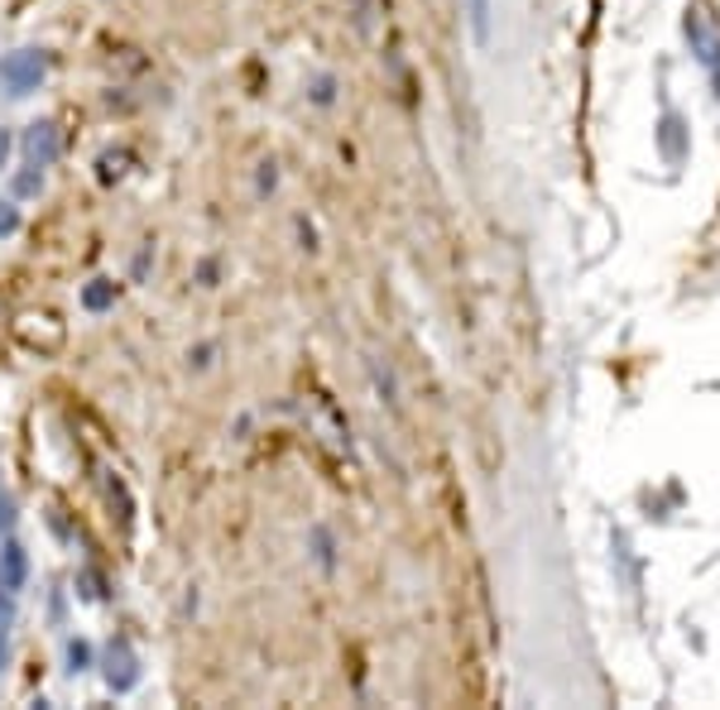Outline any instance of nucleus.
<instances>
[{
    "label": "nucleus",
    "instance_id": "nucleus-1",
    "mask_svg": "<svg viewBox=\"0 0 720 710\" xmlns=\"http://www.w3.org/2000/svg\"><path fill=\"white\" fill-rule=\"evenodd\" d=\"M44 72H48V53H44V48H20V53H10L5 63H0V82H5L10 96H24V92L39 87Z\"/></svg>",
    "mask_w": 720,
    "mask_h": 710
},
{
    "label": "nucleus",
    "instance_id": "nucleus-2",
    "mask_svg": "<svg viewBox=\"0 0 720 710\" xmlns=\"http://www.w3.org/2000/svg\"><path fill=\"white\" fill-rule=\"evenodd\" d=\"M24 149H29V159L34 164H53L58 159V149H63V144H58V125L53 120H39V125H29V135H24Z\"/></svg>",
    "mask_w": 720,
    "mask_h": 710
},
{
    "label": "nucleus",
    "instance_id": "nucleus-3",
    "mask_svg": "<svg viewBox=\"0 0 720 710\" xmlns=\"http://www.w3.org/2000/svg\"><path fill=\"white\" fill-rule=\"evenodd\" d=\"M135 677H140V672H135V658H130V648H125V643L111 648V667H106V682H111L116 691H130V687H135Z\"/></svg>",
    "mask_w": 720,
    "mask_h": 710
},
{
    "label": "nucleus",
    "instance_id": "nucleus-4",
    "mask_svg": "<svg viewBox=\"0 0 720 710\" xmlns=\"http://www.w3.org/2000/svg\"><path fill=\"white\" fill-rule=\"evenodd\" d=\"M0 586H5L10 595L24 586V547H15V543L0 552Z\"/></svg>",
    "mask_w": 720,
    "mask_h": 710
},
{
    "label": "nucleus",
    "instance_id": "nucleus-5",
    "mask_svg": "<svg viewBox=\"0 0 720 710\" xmlns=\"http://www.w3.org/2000/svg\"><path fill=\"white\" fill-rule=\"evenodd\" d=\"M82 303H87L92 312L111 308V303H116V284H111V279H96V284L87 288V293H82Z\"/></svg>",
    "mask_w": 720,
    "mask_h": 710
},
{
    "label": "nucleus",
    "instance_id": "nucleus-6",
    "mask_svg": "<svg viewBox=\"0 0 720 710\" xmlns=\"http://www.w3.org/2000/svg\"><path fill=\"white\" fill-rule=\"evenodd\" d=\"M10 619H15V610H10V591L0 586V648H5V634H10Z\"/></svg>",
    "mask_w": 720,
    "mask_h": 710
},
{
    "label": "nucleus",
    "instance_id": "nucleus-7",
    "mask_svg": "<svg viewBox=\"0 0 720 710\" xmlns=\"http://www.w3.org/2000/svg\"><path fill=\"white\" fill-rule=\"evenodd\" d=\"M15 226H20V212L10 207V202H0V236H10Z\"/></svg>",
    "mask_w": 720,
    "mask_h": 710
},
{
    "label": "nucleus",
    "instance_id": "nucleus-8",
    "mask_svg": "<svg viewBox=\"0 0 720 710\" xmlns=\"http://www.w3.org/2000/svg\"><path fill=\"white\" fill-rule=\"evenodd\" d=\"M15 188H20V192H39V188H44V173H20Z\"/></svg>",
    "mask_w": 720,
    "mask_h": 710
},
{
    "label": "nucleus",
    "instance_id": "nucleus-9",
    "mask_svg": "<svg viewBox=\"0 0 720 710\" xmlns=\"http://www.w3.org/2000/svg\"><path fill=\"white\" fill-rule=\"evenodd\" d=\"M5 159H10V135L0 130V168H5Z\"/></svg>",
    "mask_w": 720,
    "mask_h": 710
},
{
    "label": "nucleus",
    "instance_id": "nucleus-10",
    "mask_svg": "<svg viewBox=\"0 0 720 710\" xmlns=\"http://www.w3.org/2000/svg\"><path fill=\"white\" fill-rule=\"evenodd\" d=\"M5 524H10V500L0 495V528H5Z\"/></svg>",
    "mask_w": 720,
    "mask_h": 710
}]
</instances>
